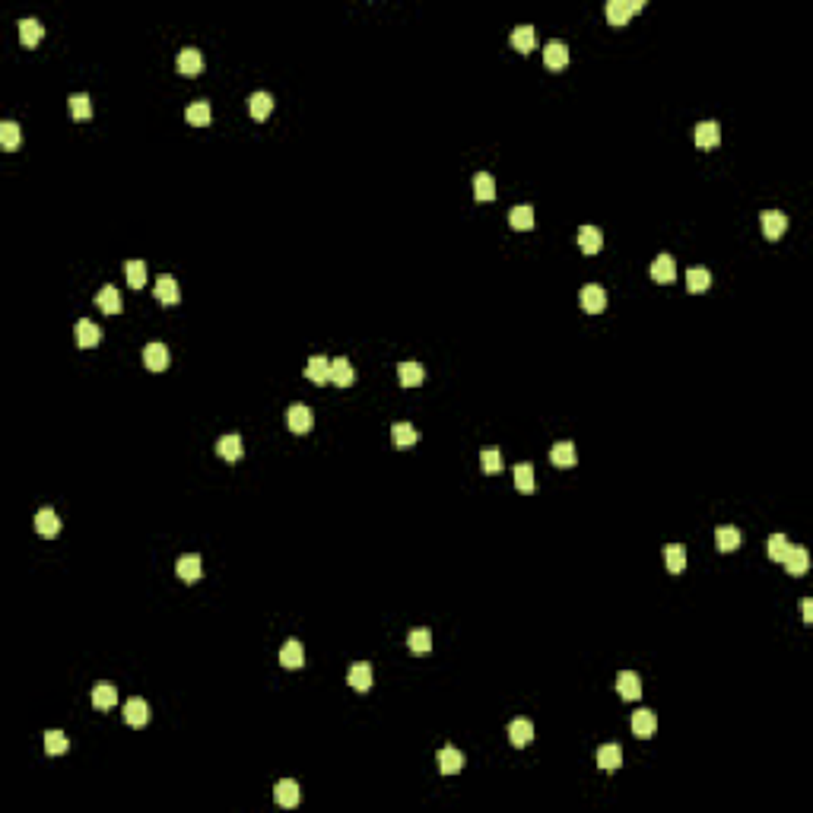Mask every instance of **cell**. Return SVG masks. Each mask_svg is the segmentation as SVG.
<instances>
[{"label": "cell", "mask_w": 813, "mask_h": 813, "mask_svg": "<svg viewBox=\"0 0 813 813\" xmlns=\"http://www.w3.org/2000/svg\"><path fill=\"white\" fill-rule=\"evenodd\" d=\"M114 702H118V690H114L112 683H105V680H102V683H96V686H92V705H96L99 712H105V708H112Z\"/></svg>", "instance_id": "35"}, {"label": "cell", "mask_w": 813, "mask_h": 813, "mask_svg": "<svg viewBox=\"0 0 813 813\" xmlns=\"http://www.w3.org/2000/svg\"><path fill=\"white\" fill-rule=\"evenodd\" d=\"M144 366L150 372H162L169 366V350L166 343H146L144 347Z\"/></svg>", "instance_id": "15"}, {"label": "cell", "mask_w": 813, "mask_h": 813, "mask_svg": "<svg viewBox=\"0 0 813 813\" xmlns=\"http://www.w3.org/2000/svg\"><path fill=\"white\" fill-rule=\"evenodd\" d=\"M651 280L655 283H674L677 280V264L670 255H658L655 264H651Z\"/></svg>", "instance_id": "16"}, {"label": "cell", "mask_w": 813, "mask_h": 813, "mask_svg": "<svg viewBox=\"0 0 813 813\" xmlns=\"http://www.w3.org/2000/svg\"><path fill=\"white\" fill-rule=\"evenodd\" d=\"M788 547L791 543H788V537L785 534H772L769 537V559H772V563H782L785 553H788Z\"/></svg>", "instance_id": "49"}, {"label": "cell", "mask_w": 813, "mask_h": 813, "mask_svg": "<svg viewBox=\"0 0 813 813\" xmlns=\"http://www.w3.org/2000/svg\"><path fill=\"white\" fill-rule=\"evenodd\" d=\"M0 144H3V150H16L19 146V124L16 121H3L0 124Z\"/></svg>", "instance_id": "47"}, {"label": "cell", "mask_w": 813, "mask_h": 813, "mask_svg": "<svg viewBox=\"0 0 813 813\" xmlns=\"http://www.w3.org/2000/svg\"><path fill=\"white\" fill-rule=\"evenodd\" d=\"M801 613H804V623H813V601H810V597H804V601H801Z\"/></svg>", "instance_id": "50"}, {"label": "cell", "mask_w": 813, "mask_h": 813, "mask_svg": "<svg viewBox=\"0 0 813 813\" xmlns=\"http://www.w3.org/2000/svg\"><path fill=\"white\" fill-rule=\"evenodd\" d=\"M96 305L105 311V315H118L121 311V293L114 286H102L96 293Z\"/></svg>", "instance_id": "36"}, {"label": "cell", "mask_w": 813, "mask_h": 813, "mask_svg": "<svg viewBox=\"0 0 813 813\" xmlns=\"http://www.w3.org/2000/svg\"><path fill=\"white\" fill-rule=\"evenodd\" d=\"M273 801L280 807H299V785L293 778H283V782L273 785Z\"/></svg>", "instance_id": "17"}, {"label": "cell", "mask_w": 813, "mask_h": 813, "mask_svg": "<svg viewBox=\"0 0 813 813\" xmlns=\"http://www.w3.org/2000/svg\"><path fill=\"white\" fill-rule=\"evenodd\" d=\"M658 730V718L651 708H639V712H633V734L642 740H648L651 734Z\"/></svg>", "instance_id": "13"}, {"label": "cell", "mask_w": 813, "mask_h": 813, "mask_svg": "<svg viewBox=\"0 0 813 813\" xmlns=\"http://www.w3.org/2000/svg\"><path fill=\"white\" fill-rule=\"evenodd\" d=\"M543 60H547V67H550V70L565 67V64H569V45H565V42H559V38L547 42V45H543Z\"/></svg>", "instance_id": "9"}, {"label": "cell", "mask_w": 813, "mask_h": 813, "mask_svg": "<svg viewBox=\"0 0 813 813\" xmlns=\"http://www.w3.org/2000/svg\"><path fill=\"white\" fill-rule=\"evenodd\" d=\"M305 378L311 384H331V359L327 356H311L305 366Z\"/></svg>", "instance_id": "10"}, {"label": "cell", "mask_w": 813, "mask_h": 813, "mask_svg": "<svg viewBox=\"0 0 813 813\" xmlns=\"http://www.w3.org/2000/svg\"><path fill=\"white\" fill-rule=\"evenodd\" d=\"M391 438H394V445H397V448H407V445H413L416 438H420V432H416L410 422H394V426H391Z\"/></svg>", "instance_id": "43"}, {"label": "cell", "mask_w": 813, "mask_h": 813, "mask_svg": "<svg viewBox=\"0 0 813 813\" xmlns=\"http://www.w3.org/2000/svg\"><path fill=\"white\" fill-rule=\"evenodd\" d=\"M480 464H483L486 474H499V470H502V454H499V448H483Z\"/></svg>", "instance_id": "48"}, {"label": "cell", "mask_w": 813, "mask_h": 813, "mask_svg": "<svg viewBox=\"0 0 813 813\" xmlns=\"http://www.w3.org/2000/svg\"><path fill=\"white\" fill-rule=\"evenodd\" d=\"M353 382H356L353 362H350L347 356H337V359H331V384H337V388H350Z\"/></svg>", "instance_id": "8"}, {"label": "cell", "mask_w": 813, "mask_h": 813, "mask_svg": "<svg viewBox=\"0 0 813 813\" xmlns=\"http://www.w3.org/2000/svg\"><path fill=\"white\" fill-rule=\"evenodd\" d=\"M286 422L296 436H305V432H311V426H315V413H311L309 404H293L286 410Z\"/></svg>", "instance_id": "2"}, {"label": "cell", "mask_w": 813, "mask_h": 813, "mask_svg": "<svg viewBox=\"0 0 813 813\" xmlns=\"http://www.w3.org/2000/svg\"><path fill=\"white\" fill-rule=\"evenodd\" d=\"M604 245V235L597 226H581L579 229V248L585 251V255H597Z\"/></svg>", "instance_id": "34"}, {"label": "cell", "mask_w": 813, "mask_h": 813, "mask_svg": "<svg viewBox=\"0 0 813 813\" xmlns=\"http://www.w3.org/2000/svg\"><path fill=\"white\" fill-rule=\"evenodd\" d=\"M216 454L223 461H229V464H235V461L241 458V436H235V432H229V436H223L216 442Z\"/></svg>", "instance_id": "29"}, {"label": "cell", "mask_w": 813, "mask_h": 813, "mask_svg": "<svg viewBox=\"0 0 813 813\" xmlns=\"http://www.w3.org/2000/svg\"><path fill=\"white\" fill-rule=\"evenodd\" d=\"M42 35H45V29H42V23H38L35 16H23V19H19V42H23L26 48L38 45Z\"/></svg>", "instance_id": "27"}, {"label": "cell", "mask_w": 813, "mask_h": 813, "mask_svg": "<svg viewBox=\"0 0 813 813\" xmlns=\"http://www.w3.org/2000/svg\"><path fill=\"white\" fill-rule=\"evenodd\" d=\"M76 343L83 350H92L102 343V331L96 327V321H89V318H80V321H76Z\"/></svg>", "instance_id": "14"}, {"label": "cell", "mask_w": 813, "mask_h": 813, "mask_svg": "<svg viewBox=\"0 0 813 813\" xmlns=\"http://www.w3.org/2000/svg\"><path fill=\"white\" fill-rule=\"evenodd\" d=\"M156 299L162 302V305H178L181 302V289H178V280L172 277V273H159L156 277Z\"/></svg>", "instance_id": "3"}, {"label": "cell", "mask_w": 813, "mask_h": 813, "mask_svg": "<svg viewBox=\"0 0 813 813\" xmlns=\"http://www.w3.org/2000/svg\"><path fill=\"white\" fill-rule=\"evenodd\" d=\"M664 563H667V569L674 575L683 572V569H686V547H680V543H670L667 550H664Z\"/></svg>", "instance_id": "41"}, {"label": "cell", "mask_w": 813, "mask_h": 813, "mask_svg": "<svg viewBox=\"0 0 813 813\" xmlns=\"http://www.w3.org/2000/svg\"><path fill=\"white\" fill-rule=\"evenodd\" d=\"M248 112H251V118H257V121H264L267 114L273 112V96L271 92H251L248 96Z\"/></svg>", "instance_id": "33"}, {"label": "cell", "mask_w": 813, "mask_h": 813, "mask_svg": "<svg viewBox=\"0 0 813 813\" xmlns=\"http://www.w3.org/2000/svg\"><path fill=\"white\" fill-rule=\"evenodd\" d=\"M35 531H38V537H45V540H54V537L60 534V518L54 515V508H38Z\"/></svg>", "instance_id": "6"}, {"label": "cell", "mask_w": 813, "mask_h": 813, "mask_svg": "<svg viewBox=\"0 0 813 813\" xmlns=\"http://www.w3.org/2000/svg\"><path fill=\"white\" fill-rule=\"evenodd\" d=\"M474 197L480 203H486V200H493V197H496V181H493L490 172H477L474 175Z\"/></svg>", "instance_id": "37"}, {"label": "cell", "mask_w": 813, "mask_h": 813, "mask_svg": "<svg viewBox=\"0 0 813 813\" xmlns=\"http://www.w3.org/2000/svg\"><path fill=\"white\" fill-rule=\"evenodd\" d=\"M597 766H601L604 772H617V769L623 766V750H619L617 744H604L601 750H597Z\"/></svg>", "instance_id": "26"}, {"label": "cell", "mask_w": 813, "mask_h": 813, "mask_svg": "<svg viewBox=\"0 0 813 813\" xmlns=\"http://www.w3.org/2000/svg\"><path fill=\"white\" fill-rule=\"evenodd\" d=\"M696 144L702 150H712V146L721 144V124L718 121H699L696 124Z\"/></svg>", "instance_id": "7"}, {"label": "cell", "mask_w": 813, "mask_h": 813, "mask_svg": "<svg viewBox=\"0 0 813 813\" xmlns=\"http://www.w3.org/2000/svg\"><path fill=\"white\" fill-rule=\"evenodd\" d=\"M760 226H762V235H766V239L776 241V239H782L785 229H788V216H785L782 210H766L760 216Z\"/></svg>", "instance_id": "5"}, {"label": "cell", "mask_w": 813, "mask_h": 813, "mask_svg": "<svg viewBox=\"0 0 813 813\" xmlns=\"http://www.w3.org/2000/svg\"><path fill=\"white\" fill-rule=\"evenodd\" d=\"M185 118H188L194 128H207V124H210V118H213L210 102H207V99H194V102L188 105V112H185Z\"/></svg>", "instance_id": "24"}, {"label": "cell", "mask_w": 813, "mask_h": 813, "mask_svg": "<svg viewBox=\"0 0 813 813\" xmlns=\"http://www.w3.org/2000/svg\"><path fill=\"white\" fill-rule=\"evenodd\" d=\"M782 565L788 569V575H804L807 569H810V553H807L804 547H788Z\"/></svg>", "instance_id": "11"}, {"label": "cell", "mask_w": 813, "mask_h": 813, "mask_svg": "<svg viewBox=\"0 0 813 813\" xmlns=\"http://www.w3.org/2000/svg\"><path fill=\"white\" fill-rule=\"evenodd\" d=\"M67 108L76 121H86L92 114V105H89V96H86V92H74V96L67 99Z\"/></svg>", "instance_id": "42"}, {"label": "cell", "mask_w": 813, "mask_h": 813, "mask_svg": "<svg viewBox=\"0 0 813 813\" xmlns=\"http://www.w3.org/2000/svg\"><path fill=\"white\" fill-rule=\"evenodd\" d=\"M579 302L588 315H597V311H604V305H607V293H604V286H597V283H588V286H581Z\"/></svg>", "instance_id": "4"}, {"label": "cell", "mask_w": 813, "mask_h": 813, "mask_svg": "<svg viewBox=\"0 0 813 813\" xmlns=\"http://www.w3.org/2000/svg\"><path fill=\"white\" fill-rule=\"evenodd\" d=\"M715 543H718V550L721 553H730V550H737L740 543H744V534H740L734 524H721L715 531Z\"/></svg>", "instance_id": "21"}, {"label": "cell", "mask_w": 813, "mask_h": 813, "mask_svg": "<svg viewBox=\"0 0 813 813\" xmlns=\"http://www.w3.org/2000/svg\"><path fill=\"white\" fill-rule=\"evenodd\" d=\"M67 737H64V730H45V753L48 756H60L67 753Z\"/></svg>", "instance_id": "46"}, {"label": "cell", "mask_w": 813, "mask_h": 813, "mask_svg": "<svg viewBox=\"0 0 813 813\" xmlns=\"http://www.w3.org/2000/svg\"><path fill=\"white\" fill-rule=\"evenodd\" d=\"M438 769H442V776H458L461 769H464V753L454 750V746H445L442 753H438Z\"/></svg>", "instance_id": "23"}, {"label": "cell", "mask_w": 813, "mask_h": 813, "mask_svg": "<svg viewBox=\"0 0 813 813\" xmlns=\"http://www.w3.org/2000/svg\"><path fill=\"white\" fill-rule=\"evenodd\" d=\"M617 690H619V696H623L626 702H635L642 696V677L635 674V670H623L617 677Z\"/></svg>", "instance_id": "12"}, {"label": "cell", "mask_w": 813, "mask_h": 813, "mask_svg": "<svg viewBox=\"0 0 813 813\" xmlns=\"http://www.w3.org/2000/svg\"><path fill=\"white\" fill-rule=\"evenodd\" d=\"M280 664H283L286 670H299L302 664H305V651H302V642L289 639L286 645L280 648Z\"/></svg>", "instance_id": "20"}, {"label": "cell", "mask_w": 813, "mask_h": 813, "mask_svg": "<svg viewBox=\"0 0 813 813\" xmlns=\"http://www.w3.org/2000/svg\"><path fill=\"white\" fill-rule=\"evenodd\" d=\"M124 721L130 724V728H144L146 721H150V708H146L144 699H128V705H124Z\"/></svg>", "instance_id": "28"}, {"label": "cell", "mask_w": 813, "mask_h": 813, "mask_svg": "<svg viewBox=\"0 0 813 813\" xmlns=\"http://www.w3.org/2000/svg\"><path fill=\"white\" fill-rule=\"evenodd\" d=\"M508 223H512V229H518V232L534 229V207H531V203H518V207H512Z\"/></svg>", "instance_id": "32"}, {"label": "cell", "mask_w": 813, "mask_h": 813, "mask_svg": "<svg viewBox=\"0 0 813 813\" xmlns=\"http://www.w3.org/2000/svg\"><path fill=\"white\" fill-rule=\"evenodd\" d=\"M512 45H515V51H521V54L534 51V48H537V29H534V26H515Z\"/></svg>", "instance_id": "30"}, {"label": "cell", "mask_w": 813, "mask_h": 813, "mask_svg": "<svg viewBox=\"0 0 813 813\" xmlns=\"http://www.w3.org/2000/svg\"><path fill=\"white\" fill-rule=\"evenodd\" d=\"M508 740H512V746H527L534 740V724L527 721V718H515V721L508 724Z\"/></svg>", "instance_id": "22"}, {"label": "cell", "mask_w": 813, "mask_h": 813, "mask_svg": "<svg viewBox=\"0 0 813 813\" xmlns=\"http://www.w3.org/2000/svg\"><path fill=\"white\" fill-rule=\"evenodd\" d=\"M407 645H410V651H413V655H426V651H432L429 629H413V633L407 635Z\"/></svg>", "instance_id": "44"}, {"label": "cell", "mask_w": 813, "mask_h": 813, "mask_svg": "<svg viewBox=\"0 0 813 813\" xmlns=\"http://www.w3.org/2000/svg\"><path fill=\"white\" fill-rule=\"evenodd\" d=\"M642 7H645V0H610L604 7V13H607L610 26H626V19L633 13H639Z\"/></svg>", "instance_id": "1"}, {"label": "cell", "mask_w": 813, "mask_h": 813, "mask_svg": "<svg viewBox=\"0 0 813 813\" xmlns=\"http://www.w3.org/2000/svg\"><path fill=\"white\" fill-rule=\"evenodd\" d=\"M175 64H178V70L185 76H194V74H200L203 70V54L197 51V48H181Z\"/></svg>", "instance_id": "18"}, {"label": "cell", "mask_w": 813, "mask_h": 813, "mask_svg": "<svg viewBox=\"0 0 813 813\" xmlns=\"http://www.w3.org/2000/svg\"><path fill=\"white\" fill-rule=\"evenodd\" d=\"M124 277L134 289H140L146 283V264L144 261H124Z\"/></svg>", "instance_id": "45"}, {"label": "cell", "mask_w": 813, "mask_h": 813, "mask_svg": "<svg viewBox=\"0 0 813 813\" xmlns=\"http://www.w3.org/2000/svg\"><path fill=\"white\" fill-rule=\"evenodd\" d=\"M175 572H178L181 581H197L203 575V563L200 556H194V553H188V556H181L178 563H175Z\"/></svg>", "instance_id": "19"}, {"label": "cell", "mask_w": 813, "mask_h": 813, "mask_svg": "<svg viewBox=\"0 0 813 813\" xmlns=\"http://www.w3.org/2000/svg\"><path fill=\"white\" fill-rule=\"evenodd\" d=\"M550 461L556 467H572L575 464V445L572 442H556L550 448Z\"/></svg>", "instance_id": "39"}, {"label": "cell", "mask_w": 813, "mask_h": 813, "mask_svg": "<svg viewBox=\"0 0 813 813\" xmlns=\"http://www.w3.org/2000/svg\"><path fill=\"white\" fill-rule=\"evenodd\" d=\"M708 286H712V273L705 267H690L686 271V289L690 293H705Z\"/></svg>", "instance_id": "38"}, {"label": "cell", "mask_w": 813, "mask_h": 813, "mask_svg": "<svg viewBox=\"0 0 813 813\" xmlns=\"http://www.w3.org/2000/svg\"><path fill=\"white\" fill-rule=\"evenodd\" d=\"M397 378L404 388H420L422 378H426V369H422L420 362H400L397 366Z\"/></svg>", "instance_id": "31"}, {"label": "cell", "mask_w": 813, "mask_h": 813, "mask_svg": "<svg viewBox=\"0 0 813 813\" xmlns=\"http://www.w3.org/2000/svg\"><path fill=\"white\" fill-rule=\"evenodd\" d=\"M347 683L353 686L356 693H369L372 690V667L369 664H353L347 674Z\"/></svg>", "instance_id": "25"}, {"label": "cell", "mask_w": 813, "mask_h": 813, "mask_svg": "<svg viewBox=\"0 0 813 813\" xmlns=\"http://www.w3.org/2000/svg\"><path fill=\"white\" fill-rule=\"evenodd\" d=\"M515 486H518L521 493H537L534 467H531V464H518V467H515Z\"/></svg>", "instance_id": "40"}]
</instances>
